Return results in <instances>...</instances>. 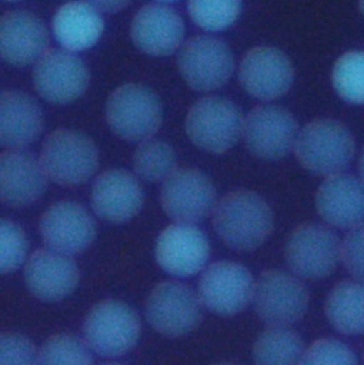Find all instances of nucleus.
I'll use <instances>...</instances> for the list:
<instances>
[{
	"instance_id": "41",
	"label": "nucleus",
	"mask_w": 364,
	"mask_h": 365,
	"mask_svg": "<svg viewBox=\"0 0 364 365\" xmlns=\"http://www.w3.org/2000/svg\"><path fill=\"white\" fill-rule=\"evenodd\" d=\"M363 359H364V354H363Z\"/></svg>"
},
{
	"instance_id": "32",
	"label": "nucleus",
	"mask_w": 364,
	"mask_h": 365,
	"mask_svg": "<svg viewBox=\"0 0 364 365\" xmlns=\"http://www.w3.org/2000/svg\"><path fill=\"white\" fill-rule=\"evenodd\" d=\"M1 257L0 268L3 274L17 269L26 257L29 248V240L24 230L11 220H1Z\"/></svg>"
},
{
	"instance_id": "29",
	"label": "nucleus",
	"mask_w": 364,
	"mask_h": 365,
	"mask_svg": "<svg viewBox=\"0 0 364 365\" xmlns=\"http://www.w3.org/2000/svg\"><path fill=\"white\" fill-rule=\"evenodd\" d=\"M331 81L343 100L364 104V51L343 54L333 67Z\"/></svg>"
},
{
	"instance_id": "7",
	"label": "nucleus",
	"mask_w": 364,
	"mask_h": 365,
	"mask_svg": "<svg viewBox=\"0 0 364 365\" xmlns=\"http://www.w3.org/2000/svg\"><path fill=\"white\" fill-rule=\"evenodd\" d=\"M284 255L297 277L321 279L331 274L341 259V242L328 227L304 222L288 235Z\"/></svg>"
},
{
	"instance_id": "16",
	"label": "nucleus",
	"mask_w": 364,
	"mask_h": 365,
	"mask_svg": "<svg viewBox=\"0 0 364 365\" xmlns=\"http://www.w3.org/2000/svg\"><path fill=\"white\" fill-rule=\"evenodd\" d=\"M39 230L53 250L74 255L83 252L96 237V221L84 205L76 201H57L41 215Z\"/></svg>"
},
{
	"instance_id": "9",
	"label": "nucleus",
	"mask_w": 364,
	"mask_h": 365,
	"mask_svg": "<svg viewBox=\"0 0 364 365\" xmlns=\"http://www.w3.org/2000/svg\"><path fill=\"white\" fill-rule=\"evenodd\" d=\"M201 301L186 284L164 281L146 299V318L161 335L177 338L193 332L201 319Z\"/></svg>"
},
{
	"instance_id": "12",
	"label": "nucleus",
	"mask_w": 364,
	"mask_h": 365,
	"mask_svg": "<svg viewBox=\"0 0 364 365\" xmlns=\"http://www.w3.org/2000/svg\"><path fill=\"white\" fill-rule=\"evenodd\" d=\"M251 272L234 261H216L201 274L198 298L211 312L228 317L241 312L253 299Z\"/></svg>"
},
{
	"instance_id": "26",
	"label": "nucleus",
	"mask_w": 364,
	"mask_h": 365,
	"mask_svg": "<svg viewBox=\"0 0 364 365\" xmlns=\"http://www.w3.org/2000/svg\"><path fill=\"white\" fill-rule=\"evenodd\" d=\"M324 311L340 334H364V281L345 279L335 284L327 295Z\"/></svg>"
},
{
	"instance_id": "28",
	"label": "nucleus",
	"mask_w": 364,
	"mask_h": 365,
	"mask_svg": "<svg viewBox=\"0 0 364 365\" xmlns=\"http://www.w3.org/2000/svg\"><path fill=\"white\" fill-rule=\"evenodd\" d=\"M176 165L177 155L163 140H143L133 153V168L144 181H164L177 168Z\"/></svg>"
},
{
	"instance_id": "40",
	"label": "nucleus",
	"mask_w": 364,
	"mask_h": 365,
	"mask_svg": "<svg viewBox=\"0 0 364 365\" xmlns=\"http://www.w3.org/2000/svg\"><path fill=\"white\" fill-rule=\"evenodd\" d=\"M7 1H17V0H7Z\"/></svg>"
},
{
	"instance_id": "23",
	"label": "nucleus",
	"mask_w": 364,
	"mask_h": 365,
	"mask_svg": "<svg viewBox=\"0 0 364 365\" xmlns=\"http://www.w3.org/2000/svg\"><path fill=\"white\" fill-rule=\"evenodd\" d=\"M49 33L40 17L30 11L14 10L0 21V53L13 66H27L47 51Z\"/></svg>"
},
{
	"instance_id": "18",
	"label": "nucleus",
	"mask_w": 364,
	"mask_h": 365,
	"mask_svg": "<svg viewBox=\"0 0 364 365\" xmlns=\"http://www.w3.org/2000/svg\"><path fill=\"white\" fill-rule=\"evenodd\" d=\"M90 201L97 217L120 224L137 215L144 194L136 175L121 168H111L103 171L94 180Z\"/></svg>"
},
{
	"instance_id": "6",
	"label": "nucleus",
	"mask_w": 364,
	"mask_h": 365,
	"mask_svg": "<svg viewBox=\"0 0 364 365\" xmlns=\"http://www.w3.org/2000/svg\"><path fill=\"white\" fill-rule=\"evenodd\" d=\"M244 117L241 110L220 96L197 100L187 113L186 131L188 138L204 151L223 154L243 135Z\"/></svg>"
},
{
	"instance_id": "10",
	"label": "nucleus",
	"mask_w": 364,
	"mask_h": 365,
	"mask_svg": "<svg viewBox=\"0 0 364 365\" xmlns=\"http://www.w3.org/2000/svg\"><path fill=\"white\" fill-rule=\"evenodd\" d=\"M177 66L191 88L211 91L227 83L234 70V58L223 40L213 36H196L181 46Z\"/></svg>"
},
{
	"instance_id": "4",
	"label": "nucleus",
	"mask_w": 364,
	"mask_h": 365,
	"mask_svg": "<svg viewBox=\"0 0 364 365\" xmlns=\"http://www.w3.org/2000/svg\"><path fill=\"white\" fill-rule=\"evenodd\" d=\"M106 120L120 138L143 141L153 137L161 125V101L147 86L123 84L107 98Z\"/></svg>"
},
{
	"instance_id": "27",
	"label": "nucleus",
	"mask_w": 364,
	"mask_h": 365,
	"mask_svg": "<svg viewBox=\"0 0 364 365\" xmlns=\"http://www.w3.org/2000/svg\"><path fill=\"white\" fill-rule=\"evenodd\" d=\"M301 336L287 327H270L253 345V358L257 364H300L304 354Z\"/></svg>"
},
{
	"instance_id": "5",
	"label": "nucleus",
	"mask_w": 364,
	"mask_h": 365,
	"mask_svg": "<svg viewBox=\"0 0 364 365\" xmlns=\"http://www.w3.org/2000/svg\"><path fill=\"white\" fill-rule=\"evenodd\" d=\"M137 312L118 299H104L87 312L83 322L84 341L93 352L106 358L127 354L140 336Z\"/></svg>"
},
{
	"instance_id": "8",
	"label": "nucleus",
	"mask_w": 364,
	"mask_h": 365,
	"mask_svg": "<svg viewBox=\"0 0 364 365\" xmlns=\"http://www.w3.org/2000/svg\"><path fill=\"white\" fill-rule=\"evenodd\" d=\"M253 304L267 325L288 327L307 312L308 292L297 277L281 269H267L254 285Z\"/></svg>"
},
{
	"instance_id": "1",
	"label": "nucleus",
	"mask_w": 364,
	"mask_h": 365,
	"mask_svg": "<svg viewBox=\"0 0 364 365\" xmlns=\"http://www.w3.org/2000/svg\"><path fill=\"white\" fill-rule=\"evenodd\" d=\"M274 217L267 201L254 191L236 190L223 195L213 210V227L230 248L250 251L271 234Z\"/></svg>"
},
{
	"instance_id": "19",
	"label": "nucleus",
	"mask_w": 364,
	"mask_h": 365,
	"mask_svg": "<svg viewBox=\"0 0 364 365\" xmlns=\"http://www.w3.org/2000/svg\"><path fill=\"white\" fill-rule=\"evenodd\" d=\"M47 187V174L31 151L10 148L0 157V197L10 207L37 201Z\"/></svg>"
},
{
	"instance_id": "15",
	"label": "nucleus",
	"mask_w": 364,
	"mask_h": 365,
	"mask_svg": "<svg viewBox=\"0 0 364 365\" xmlns=\"http://www.w3.org/2000/svg\"><path fill=\"white\" fill-rule=\"evenodd\" d=\"M156 261L174 277L200 272L210 258V242L193 222L177 221L166 227L156 241Z\"/></svg>"
},
{
	"instance_id": "21",
	"label": "nucleus",
	"mask_w": 364,
	"mask_h": 365,
	"mask_svg": "<svg viewBox=\"0 0 364 365\" xmlns=\"http://www.w3.org/2000/svg\"><path fill=\"white\" fill-rule=\"evenodd\" d=\"M315 208L333 227L353 228L364 222V181L353 174L328 175L317 190Z\"/></svg>"
},
{
	"instance_id": "33",
	"label": "nucleus",
	"mask_w": 364,
	"mask_h": 365,
	"mask_svg": "<svg viewBox=\"0 0 364 365\" xmlns=\"http://www.w3.org/2000/svg\"><path fill=\"white\" fill-rule=\"evenodd\" d=\"M357 358L350 346L333 338L314 341L303 354L300 364H355Z\"/></svg>"
},
{
	"instance_id": "30",
	"label": "nucleus",
	"mask_w": 364,
	"mask_h": 365,
	"mask_svg": "<svg viewBox=\"0 0 364 365\" xmlns=\"http://www.w3.org/2000/svg\"><path fill=\"white\" fill-rule=\"evenodd\" d=\"M241 0H188V14L201 29L220 31L240 16Z\"/></svg>"
},
{
	"instance_id": "2",
	"label": "nucleus",
	"mask_w": 364,
	"mask_h": 365,
	"mask_svg": "<svg viewBox=\"0 0 364 365\" xmlns=\"http://www.w3.org/2000/svg\"><path fill=\"white\" fill-rule=\"evenodd\" d=\"M294 153L305 170L328 177L341 173L350 164L355 153V141L343 123L318 118L298 131Z\"/></svg>"
},
{
	"instance_id": "17",
	"label": "nucleus",
	"mask_w": 364,
	"mask_h": 365,
	"mask_svg": "<svg viewBox=\"0 0 364 365\" xmlns=\"http://www.w3.org/2000/svg\"><path fill=\"white\" fill-rule=\"evenodd\" d=\"M238 80L250 96L258 100H274L290 90L294 68L281 50L260 46L247 51L241 58Z\"/></svg>"
},
{
	"instance_id": "22",
	"label": "nucleus",
	"mask_w": 364,
	"mask_h": 365,
	"mask_svg": "<svg viewBox=\"0 0 364 365\" xmlns=\"http://www.w3.org/2000/svg\"><path fill=\"white\" fill-rule=\"evenodd\" d=\"M130 34L141 51L150 56H168L181 46L184 23L174 9L164 4H147L134 14Z\"/></svg>"
},
{
	"instance_id": "14",
	"label": "nucleus",
	"mask_w": 364,
	"mask_h": 365,
	"mask_svg": "<svg viewBox=\"0 0 364 365\" xmlns=\"http://www.w3.org/2000/svg\"><path fill=\"white\" fill-rule=\"evenodd\" d=\"M90 73L71 50L51 48L40 56L33 68L36 91L50 103H70L87 88Z\"/></svg>"
},
{
	"instance_id": "24",
	"label": "nucleus",
	"mask_w": 364,
	"mask_h": 365,
	"mask_svg": "<svg viewBox=\"0 0 364 365\" xmlns=\"http://www.w3.org/2000/svg\"><path fill=\"white\" fill-rule=\"evenodd\" d=\"M43 113L37 101L24 91L4 90L0 103V140L10 148H20L39 137Z\"/></svg>"
},
{
	"instance_id": "3",
	"label": "nucleus",
	"mask_w": 364,
	"mask_h": 365,
	"mask_svg": "<svg viewBox=\"0 0 364 365\" xmlns=\"http://www.w3.org/2000/svg\"><path fill=\"white\" fill-rule=\"evenodd\" d=\"M40 160L50 180L63 187H77L97 171L98 150L87 134L60 128L44 140Z\"/></svg>"
},
{
	"instance_id": "11",
	"label": "nucleus",
	"mask_w": 364,
	"mask_h": 365,
	"mask_svg": "<svg viewBox=\"0 0 364 365\" xmlns=\"http://www.w3.org/2000/svg\"><path fill=\"white\" fill-rule=\"evenodd\" d=\"M216 187L210 177L194 167L176 168L160 190L164 212L181 222H197L216 207Z\"/></svg>"
},
{
	"instance_id": "35",
	"label": "nucleus",
	"mask_w": 364,
	"mask_h": 365,
	"mask_svg": "<svg viewBox=\"0 0 364 365\" xmlns=\"http://www.w3.org/2000/svg\"><path fill=\"white\" fill-rule=\"evenodd\" d=\"M341 261L354 278L364 281V222L345 234L341 242Z\"/></svg>"
},
{
	"instance_id": "34",
	"label": "nucleus",
	"mask_w": 364,
	"mask_h": 365,
	"mask_svg": "<svg viewBox=\"0 0 364 365\" xmlns=\"http://www.w3.org/2000/svg\"><path fill=\"white\" fill-rule=\"evenodd\" d=\"M39 362V351L34 344L17 332H3L0 336L1 365H29Z\"/></svg>"
},
{
	"instance_id": "13",
	"label": "nucleus",
	"mask_w": 364,
	"mask_h": 365,
	"mask_svg": "<svg viewBox=\"0 0 364 365\" xmlns=\"http://www.w3.org/2000/svg\"><path fill=\"white\" fill-rule=\"evenodd\" d=\"M298 135L293 114L273 104L254 107L244 118L243 138L246 148L256 157L277 160L294 148Z\"/></svg>"
},
{
	"instance_id": "38",
	"label": "nucleus",
	"mask_w": 364,
	"mask_h": 365,
	"mask_svg": "<svg viewBox=\"0 0 364 365\" xmlns=\"http://www.w3.org/2000/svg\"><path fill=\"white\" fill-rule=\"evenodd\" d=\"M360 10L364 14V0H360Z\"/></svg>"
},
{
	"instance_id": "20",
	"label": "nucleus",
	"mask_w": 364,
	"mask_h": 365,
	"mask_svg": "<svg viewBox=\"0 0 364 365\" xmlns=\"http://www.w3.org/2000/svg\"><path fill=\"white\" fill-rule=\"evenodd\" d=\"M24 281L36 298L47 302L60 301L76 288L79 268L69 254L39 248L26 261Z\"/></svg>"
},
{
	"instance_id": "25",
	"label": "nucleus",
	"mask_w": 364,
	"mask_h": 365,
	"mask_svg": "<svg viewBox=\"0 0 364 365\" xmlns=\"http://www.w3.org/2000/svg\"><path fill=\"white\" fill-rule=\"evenodd\" d=\"M51 29L56 40L64 48L80 51L98 41L104 30V20L100 10L89 1L73 0L56 11Z\"/></svg>"
},
{
	"instance_id": "39",
	"label": "nucleus",
	"mask_w": 364,
	"mask_h": 365,
	"mask_svg": "<svg viewBox=\"0 0 364 365\" xmlns=\"http://www.w3.org/2000/svg\"><path fill=\"white\" fill-rule=\"evenodd\" d=\"M158 1H163V3H168V1H177V0H158Z\"/></svg>"
},
{
	"instance_id": "36",
	"label": "nucleus",
	"mask_w": 364,
	"mask_h": 365,
	"mask_svg": "<svg viewBox=\"0 0 364 365\" xmlns=\"http://www.w3.org/2000/svg\"><path fill=\"white\" fill-rule=\"evenodd\" d=\"M86 1L93 4L97 10L110 14V13L120 11L121 9L128 6L131 0H86Z\"/></svg>"
},
{
	"instance_id": "37",
	"label": "nucleus",
	"mask_w": 364,
	"mask_h": 365,
	"mask_svg": "<svg viewBox=\"0 0 364 365\" xmlns=\"http://www.w3.org/2000/svg\"><path fill=\"white\" fill-rule=\"evenodd\" d=\"M358 170H360V175H361V178L364 181V150H363L360 161H358Z\"/></svg>"
},
{
	"instance_id": "31",
	"label": "nucleus",
	"mask_w": 364,
	"mask_h": 365,
	"mask_svg": "<svg viewBox=\"0 0 364 365\" xmlns=\"http://www.w3.org/2000/svg\"><path fill=\"white\" fill-rule=\"evenodd\" d=\"M91 354L86 341L73 334H56L39 349V364H90Z\"/></svg>"
}]
</instances>
